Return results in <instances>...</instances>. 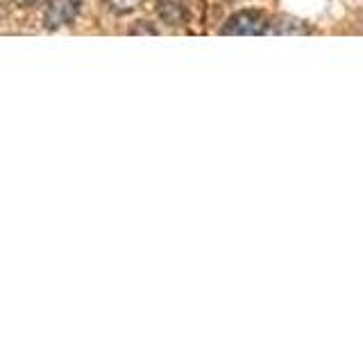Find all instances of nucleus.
Segmentation results:
<instances>
[{"label":"nucleus","mask_w":363,"mask_h":340,"mask_svg":"<svg viewBox=\"0 0 363 340\" xmlns=\"http://www.w3.org/2000/svg\"><path fill=\"white\" fill-rule=\"evenodd\" d=\"M5 18V7H3V3H0V21Z\"/></svg>","instance_id":"6"},{"label":"nucleus","mask_w":363,"mask_h":340,"mask_svg":"<svg viewBox=\"0 0 363 340\" xmlns=\"http://www.w3.org/2000/svg\"><path fill=\"white\" fill-rule=\"evenodd\" d=\"M105 3L109 5V9L118 11V14H128V11H134L139 7L143 0H105Z\"/></svg>","instance_id":"4"},{"label":"nucleus","mask_w":363,"mask_h":340,"mask_svg":"<svg viewBox=\"0 0 363 340\" xmlns=\"http://www.w3.org/2000/svg\"><path fill=\"white\" fill-rule=\"evenodd\" d=\"M162 16L170 23V26H182V21H184V11H182L175 3H164Z\"/></svg>","instance_id":"3"},{"label":"nucleus","mask_w":363,"mask_h":340,"mask_svg":"<svg viewBox=\"0 0 363 340\" xmlns=\"http://www.w3.org/2000/svg\"><path fill=\"white\" fill-rule=\"evenodd\" d=\"M79 11V0H50V5L45 7V28H62L73 23Z\"/></svg>","instance_id":"2"},{"label":"nucleus","mask_w":363,"mask_h":340,"mask_svg":"<svg viewBox=\"0 0 363 340\" xmlns=\"http://www.w3.org/2000/svg\"><path fill=\"white\" fill-rule=\"evenodd\" d=\"M275 28L270 26L268 16L257 14V11H241V14H234L227 21L223 34H266Z\"/></svg>","instance_id":"1"},{"label":"nucleus","mask_w":363,"mask_h":340,"mask_svg":"<svg viewBox=\"0 0 363 340\" xmlns=\"http://www.w3.org/2000/svg\"><path fill=\"white\" fill-rule=\"evenodd\" d=\"M16 5H21V7H32V5H37L39 0H14Z\"/></svg>","instance_id":"5"}]
</instances>
